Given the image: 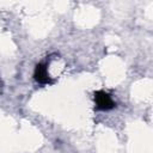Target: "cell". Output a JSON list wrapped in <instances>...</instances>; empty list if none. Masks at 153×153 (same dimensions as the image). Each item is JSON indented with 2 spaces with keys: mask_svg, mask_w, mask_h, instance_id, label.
Returning <instances> with one entry per match:
<instances>
[{
  "mask_svg": "<svg viewBox=\"0 0 153 153\" xmlns=\"http://www.w3.org/2000/svg\"><path fill=\"white\" fill-rule=\"evenodd\" d=\"M33 78H35V80L38 84H42V85H45V84L51 82L50 76L48 74V68H47V65L45 63H38L35 67Z\"/></svg>",
  "mask_w": 153,
  "mask_h": 153,
  "instance_id": "cell-2",
  "label": "cell"
},
{
  "mask_svg": "<svg viewBox=\"0 0 153 153\" xmlns=\"http://www.w3.org/2000/svg\"><path fill=\"white\" fill-rule=\"evenodd\" d=\"M94 104H96V109L97 110H102V111H108L111 110L112 108H115V102L111 99V96L105 92V91H96L94 94Z\"/></svg>",
  "mask_w": 153,
  "mask_h": 153,
  "instance_id": "cell-1",
  "label": "cell"
}]
</instances>
